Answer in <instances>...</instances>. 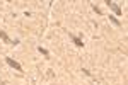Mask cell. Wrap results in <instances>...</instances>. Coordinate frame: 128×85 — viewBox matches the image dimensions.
I'll use <instances>...</instances> for the list:
<instances>
[{
    "label": "cell",
    "instance_id": "obj_1",
    "mask_svg": "<svg viewBox=\"0 0 128 85\" xmlns=\"http://www.w3.org/2000/svg\"><path fill=\"white\" fill-rule=\"evenodd\" d=\"M106 5H108V7L113 10V12H114L116 15H121V14H123V9L120 7L116 2H113V0H106Z\"/></svg>",
    "mask_w": 128,
    "mask_h": 85
},
{
    "label": "cell",
    "instance_id": "obj_2",
    "mask_svg": "<svg viewBox=\"0 0 128 85\" xmlns=\"http://www.w3.org/2000/svg\"><path fill=\"white\" fill-rule=\"evenodd\" d=\"M0 39H2L5 44H14V46H16V44H19V39H10L9 36H7V32H5V31H2V29H0Z\"/></svg>",
    "mask_w": 128,
    "mask_h": 85
},
{
    "label": "cell",
    "instance_id": "obj_3",
    "mask_svg": "<svg viewBox=\"0 0 128 85\" xmlns=\"http://www.w3.org/2000/svg\"><path fill=\"white\" fill-rule=\"evenodd\" d=\"M5 63H7L9 66H12V68H14L16 72H22V66H20V63H17V61H16L14 58L5 56Z\"/></svg>",
    "mask_w": 128,
    "mask_h": 85
},
{
    "label": "cell",
    "instance_id": "obj_4",
    "mask_svg": "<svg viewBox=\"0 0 128 85\" xmlns=\"http://www.w3.org/2000/svg\"><path fill=\"white\" fill-rule=\"evenodd\" d=\"M70 39L74 41V44L77 48H84V41H82V38H79V36H75V34H72V32H68Z\"/></svg>",
    "mask_w": 128,
    "mask_h": 85
},
{
    "label": "cell",
    "instance_id": "obj_5",
    "mask_svg": "<svg viewBox=\"0 0 128 85\" xmlns=\"http://www.w3.org/2000/svg\"><path fill=\"white\" fill-rule=\"evenodd\" d=\"M109 22H113V24H114V26H121V22H120V19H116V17H114V15H109Z\"/></svg>",
    "mask_w": 128,
    "mask_h": 85
},
{
    "label": "cell",
    "instance_id": "obj_6",
    "mask_svg": "<svg viewBox=\"0 0 128 85\" xmlns=\"http://www.w3.org/2000/svg\"><path fill=\"white\" fill-rule=\"evenodd\" d=\"M38 51H40L43 56H46V58H50V51L48 49H44V48H41V46H38Z\"/></svg>",
    "mask_w": 128,
    "mask_h": 85
},
{
    "label": "cell",
    "instance_id": "obj_7",
    "mask_svg": "<svg viewBox=\"0 0 128 85\" xmlns=\"http://www.w3.org/2000/svg\"><path fill=\"white\" fill-rule=\"evenodd\" d=\"M92 10H94V12H96V14H99V15H101V14H102V12H101V9H99L98 5H92Z\"/></svg>",
    "mask_w": 128,
    "mask_h": 85
},
{
    "label": "cell",
    "instance_id": "obj_8",
    "mask_svg": "<svg viewBox=\"0 0 128 85\" xmlns=\"http://www.w3.org/2000/svg\"><path fill=\"white\" fill-rule=\"evenodd\" d=\"M82 72H84V75H87V77H90V72H89L87 68H82Z\"/></svg>",
    "mask_w": 128,
    "mask_h": 85
},
{
    "label": "cell",
    "instance_id": "obj_9",
    "mask_svg": "<svg viewBox=\"0 0 128 85\" xmlns=\"http://www.w3.org/2000/svg\"><path fill=\"white\" fill-rule=\"evenodd\" d=\"M0 85H5V84H4V82H0Z\"/></svg>",
    "mask_w": 128,
    "mask_h": 85
}]
</instances>
